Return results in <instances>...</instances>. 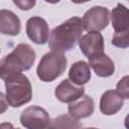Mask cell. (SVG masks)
Here are the masks:
<instances>
[{"label": "cell", "mask_w": 129, "mask_h": 129, "mask_svg": "<svg viewBox=\"0 0 129 129\" xmlns=\"http://www.w3.org/2000/svg\"><path fill=\"white\" fill-rule=\"evenodd\" d=\"M88 59H89V66L93 69V71L98 77L108 78L112 76L115 72L114 61L110 58L109 55H107L104 52L99 55L90 57Z\"/></svg>", "instance_id": "obj_13"}, {"label": "cell", "mask_w": 129, "mask_h": 129, "mask_svg": "<svg viewBox=\"0 0 129 129\" xmlns=\"http://www.w3.org/2000/svg\"><path fill=\"white\" fill-rule=\"evenodd\" d=\"M12 1L17 8L24 11L30 10L36 4V0H12Z\"/></svg>", "instance_id": "obj_19"}, {"label": "cell", "mask_w": 129, "mask_h": 129, "mask_svg": "<svg viewBox=\"0 0 129 129\" xmlns=\"http://www.w3.org/2000/svg\"><path fill=\"white\" fill-rule=\"evenodd\" d=\"M36 53L27 43H19L14 49L0 60V78H6L31 69L34 64Z\"/></svg>", "instance_id": "obj_2"}, {"label": "cell", "mask_w": 129, "mask_h": 129, "mask_svg": "<svg viewBox=\"0 0 129 129\" xmlns=\"http://www.w3.org/2000/svg\"><path fill=\"white\" fill-rule=\"evenodd\" d=\"M69 114L76 120L90 117L94 113L95 105L93 99L88 95H83L79 99L69 103Z\"/></svg>", "instance_id": "obj_10"}, {"label": "cell", "mask_w": 129, "mask_h": 129, "mask_svg": "<svg viewBox=\"0 0 129 129\" xmlns=\"http://www.w3.org/2000/svg\"><path fill=\"white\" fill-rule=\"evenodd\" d=\"M21 29L19 17L10 10H0V33L10 36H16Z\"/></svg>", "instance_id": "obj_12"}, {"label": "cell", "mask_w": 129, "mask_h": 129, "mask_svg": "<svg viewBox=\"0 0 129 129\" xmlns=\"http://www.w3.org/2000/svg\"><path fill=\"white\" fill-rule=\"evenodd\" d=\"M112 44L116 47L120 48H127L129 45V40H128V30H123V31H117L114 33L113 38H112Z\"/></svg>", "instance_id": "obj_17"}, {"label": "cell", "mask_w": 129, "mask_h": 129, "mask_svg": "<svg viewBox=\"0 0 129 129\" xmlns=\"http://www.w3.org/2000/svg\"><path fill=\"white\" fill-rule=\"evenodd\" d=\"M26 34L32 42L36 44H45L49 34L47 22L39 16L30 17L26 22Z\"/></svg>", "instance_id": "obj_8"}, {"label": "cell", "mask_w": 129, "mask_h": 129, "mask_svg": "<svg viewBox=\"0 0 129 129\" xmlns=\"http://www.w3.org/2000/svg\"><path fill=\"white\" fill-rule=\"evenodd\" d=\"M20 123L27 129L49 128L50 118L45 109L38 106H29L20 114Z\"/></svg>", "instance_id": "obj_6"}, {"label": "cell", "mask_w": 129, "mask_h": 129, "mask_svg": "<svg viewBox=\"0 0 129 129\" xmlns=\"http://www.w3.org/2000/svg\"><path fill=\"white\" fill-rule=\"evenodd\" d=\"M8 109V102L6 99V96L0 92V114H3Z\"/></svg>", "instance_id": "obj_20"}, {"label": "cell", "mask_w": 129, "mask_h": 129, "mask_svg": "<svg viewBox=\"0 0 129 129\" xmlns=\"http://www.w3.org/2000/svg\"><path fill=\"white\" fill-rule=\"evenodd\" d=\"M128 80L129 77L125 76L123 77L116 86V91L124 98V99H128L129 98V86H128Z\"/></svg>", "instance_id": "obj_18"}, {"label": "cell", "mask_w": 129, "mask_h": 129, "mask_svg": "<svg viewBox=\"0 0 129 129\" xmlns=\"http://www.w3.org/2000/svg\"><path fill=\"white\" fill-rule=\"evenodd\" d=\"M45 2L47 3H51V4H55V3H58L60 0H44Z\"/></svg>", "instance_id": "obj_22"}, {"label": "cell", "mask_w": 129, "mask_h": 129, "mask_svg": "<svg viewBox=\"0 0 129 129\" xmlns=\"http://www.w3.org/2000/svg\"><path fill=\"white\" fill-rule=\"evenodd\" d=\"M82 126L81 124L78 123V121L73 118L71 115H61L53 120H50L49 128H54V127H60V128H66V127H73V128H78Z\"/></svg>", "instance_id": "obj_16"}, {"label": "cell", "mask_w": 129, "mask_h": 129, "mask_svg": "<svg viewBox=\"0 0 129 129\" xmlns=\"http://www.w3.org/2000/svg\"><path fill=\"white\" fill-rule=\"evenodd\" d=\"M110 21V11L103 6H93L82 18L83 28L86 31H101Z\"/></svg>", "instance_id": "obj_5"}, {"label": "cell", "mask_w": 129, "mask_h": 129, "mask_svg": "<svg viewBox=\"0 0 129 129\" xmlns=\"http://www.w3.org/2000/svg\"><path fill=\"white\" fill-rule=\"evenodd\" d=\"M79 46L82 52L88 57H93L104 52V38L99 31H88L81 36Z\"/></svg>", "instance_id": "obj_7"}, {"label": "cell", "mask_w": 129, "mask_h": 129, "mask_svg": "<svg viewBox=\"0 0 129 129\" xmlns=\"http://www.w3.org/2000/svg\"><path fill=\"white\" fill-rule=\"evenodd\" d=\"M6 99L13 108L21 107L32 99V87L29 79L22 73L12 75L5 80Z\"/></svg>", "instance_id": "obj_3"}, {"label": "cell", "mask_w": 129, "mask_h": 129, "mask_svg": "<svg viewBox=\"0 0 129 129\" xmlns=\"http://www.w3.org/2000/svg\"><path fill=\"white\" fill-rule=\"evenodd\" d=\"M69 79L78 86H84L91 80V69L88 62L78 60L74 62L69 71Z\"/></svg>", "instance_id": "obj_14"}, {"label": "cell", "mask_w": 129, "mask_h": 129, "mask_svg": "<svg viewBox=\"0 0 129 129\" xmlns=\"http://www.w3.org/2000/svg\"><path fill=\"white\" fill-rule=\"evenodd\" d=\"M83 30L82 19L80 17L74 16L69 18L50 31L48 38L49 48L61 52L73 49L79 42Z\"/></svg>", "instance_id": "obj_1"}, {"label": "cell", "mask_w": 129, "mask_h": 129, "mask_svg": "<svg viewBox=\"0 0 129 129\" xmlns=\"http://www.w3.org/2000/svg\"><path fill=\"white\" fill-rule=\"evenodd\" d=\"M110 17L115 32L128 30V9L125 5L118 3L117 6L113 8Z\"/></svg>", "instance_id": "obj_15"}, {"label": "cell", "mask_w": 129, "mask_h": 129, "mask_svg": "<svg viewBox=\"0 0 129 129\" xmlns=\"http://www.w3.org/2000/svg\"><path fill=\"white\" fill-rule=\"evenodd\" d=\"M73 3H76V4H83V3H86V2H89L91 0H71Z\"/></svg>", "instance_id": "obj_21"}, {"label": "cell", "mask_w": 129, "mask_h": 129, "mask_svg": "<svg viewBox=\"0 0 129 129\" xmlns=\"http://www.w3.org/2000/svg\"><path fill=\"white\" fill-rule=\"evenodd\" d=\"M124 105V98L116 90L106 91L100 99V111L107 116L118 113Z\"/></svg>", "instance_id": "obj_11"}, {"label": "cell", "mask_w": 129, "mask_h": 129, "mask_svg": "<svg viewBox=\"0 0 129 129\" xmlns=\"http://www.w3.org/2000/svg\"><path fill=\"white\" fill-rule=\"evenodd\" d=\"M67 57L61 51L50 50L46 52L38 62L36 74L40 81L44 83L53 82L67 69Z\"/></svg>", "instance_id": "obj_4"}, {"label": "cell", "mask_w": 129, "mask_h": 129, "mask_svg": "<svg viewBox=\"0 0 129 129\" xmlns=\"http://www.w3.org/2000/svg\"><path fill=\"white\" fill-rule=\"evenodd\" d=\"M85 94V88L74 84L70 79L61 81L54 90L55 98L61 103H71Z\"/></svg>", "instance_id": "obj_9"}]
</instances>
